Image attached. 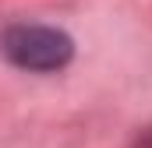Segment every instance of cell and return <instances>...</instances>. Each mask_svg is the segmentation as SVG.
<instances>
[{"mask_svg":"<svg viewBox=\"0 0 152 148\" xmlns=\"http://www.w3.org/2000/svg\"><path fill=\"white\" fill-rule=\"evenodd\" d=\"M0 53L11 67L28 74H53L64 71L75 57V39L57 25L18 21L0 32Z\"/></svg>","mask_w":152,"mask_h":148,"instance_id":"cell-1","label":"cell"},{"mask_svg":"<svg viewBox=\"0 0 152 148\" xmlns=\"http://www.w3.org/2000/svg\"><path fill=\"white\" fill-rule=\"evenodd\" d=\"M134 148H152V131H149V134H142V138L134 141Z\"/></svg>","mask_w":152,"mask_h":148,"instance_id":"cell-2","label":"cell"}]
</instances>
